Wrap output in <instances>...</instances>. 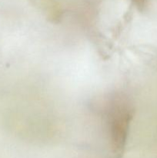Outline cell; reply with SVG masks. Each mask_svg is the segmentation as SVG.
I'll list each match as a JSON object with an SVG mask.
<instances>
[{"mask_svg": "<svg viewBox=\"0 0 157 158\" xmlns=\"http://www.w3.org/2000/svg\"><path fill=\"white\" fill-rule=\"evenodd\" d=\"M109 114L112 148L120 154L126 144L131 111L125 100L115 99L111 104Z\"/></svg>", "mask_w": 157, "mask_h": 158, "instance_id": "6da1fadb", "label": "cell"}]
</instances>
